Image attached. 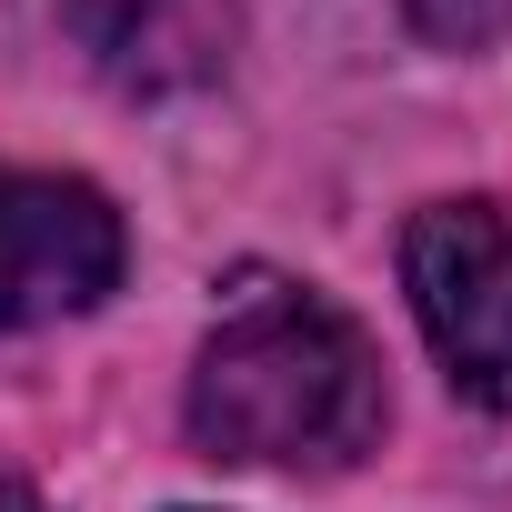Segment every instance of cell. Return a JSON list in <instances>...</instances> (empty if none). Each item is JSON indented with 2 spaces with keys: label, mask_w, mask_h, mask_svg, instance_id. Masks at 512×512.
<instances>
[{
  "label": "cell",
  "mask_w": 512,
  "mask_h": 512,
  "mask_svg": "<svg viewBox=\"0 0 512 512\" xmlns=\"http://www.w3.org/2000/svg\"><path fill=\"white\" fill-rule=\"evenodd\" d=\"M382 352L352 312L292 282H251L191 372V442L241 472H352L382 442Z\"/></svg>",
  "instance_id": "6da1fadb"
},
{
  "label": "cell",
  "mask_w": 512,
  "mask_h": 512,
  "mask_svg": "<svg viewBox=\"0 0 512 512\" xmlns=\"http://www.w3.org/2000/svg\"><path fill=\"white\" fill-rule=\"evenodd\" d=\"M412 312L462 402L512 412V221L492 201H432L402 231Z\"/></svg>",
  "instance_id": "7a4b0ae2"
},
{
  "label": "cell",
  "mask_w": 512,
  "mask_h": 512,
  "mask_svg": "<svg viewBox=\"0 0 512 512\" xmlns=\"http://www.w3.org/2000/svg\"><path fill=\"white\" fill-rule=\"evenodd\" d=\"M121 282V211L61 171H0V332L91 312Z\"/></svg>",
  "instance_id": "3957f363"
},
{
  "label": "cell",
  "mask_w": 512,
  "mask_h": 512,
  "mask_svg": "<svg viewBox=\"0 0 512 512\" xmlns=\"http://www.w3.org/2000/svg\"><path fill=\"white\" fill-rule=\"evenodd\" d=\"M71 31L101 61L111 91L161 101V91H191V81H211L231 61L241 11L231 0H71Z\"/></svg>",
  "instance_id": "277c9868"
},
{
  "label": "cell",
  "mask_w": 512,
  "mask_h": 512,
  "mask_svg": "<svg viewBox=\"0 0 512 512\" xmlns=\"http://www.w3.org/2000/svg\"><path fill=\"white\" fill-rule=\"evenodd\" d=\"M502 21H512V0H412V31L442 41V51H472V41H492Z\"/></svg>",
  "instance_id": "5b68a950"
},
{
  "label": "cell",
  "mask_w": 512,
  "mask_h": 512,
  "mask_svg": "<svg viewBox=\"0 0 512 512\" xmlns=\"http://www.w3.org/2000/svg\"><path fill=\"white\" fill-rule=\"evenodd\" d=\"M0 512H41V502H31V492H11V482H0Z\"/></svg>",
  "instance_id": "8992f818"
}]
</instances>
